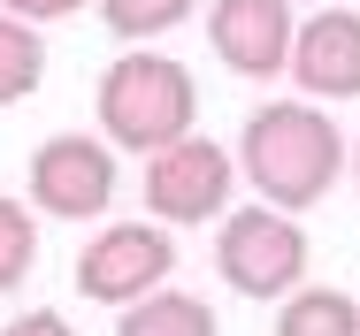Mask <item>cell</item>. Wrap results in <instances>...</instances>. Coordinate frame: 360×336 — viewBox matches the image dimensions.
<instances>
[{"label": "cell", "instance_id": "cell-1", "mask_svg": "<svg viewBox=\"0 0 360 336\" xmlns=\"http://www.w3.org/2000/svg\"><path fill=\"white\" fill-rule=\"evenodd\" d=\"M345 161H353V153H345L338 123H330L322 107H307V100H269V107H253V115H245V137H238L245 184H253L269 206H291V214L322 199Z\"/></svg>", "mask_w": 360, "mask_h": 336}, {"label": "cell", "instance_id": "cell-2", "mask_svg": "<svg viewBox=\"0 0 360 336\" xmlns=\"http://www.w3.org/2000/svg\"><path fill=\"white\" fill-rule=\"evenodd\" d=\"M192 115H200L192 69L169 62V54L131 46L123 62H108V76H100V130H108V145H123V153L176 145V137L192 130Z\"/></svg>", "mask_w": 360, "mask_h": 336}, {"label": "cell", "instance_id": "cell-3", "mask_svg": "<svg viewBox=\"0 0 360 336\" xmlns=\"http://www.w3.org/2000/svg\"><path fill=\"white\" fill-rule=\"evenodd\" d=\"M215 268H222V283L245 290V298H284V290H299V275H307V229L291 222V206L222 214Z\"/></svg>", "mask_w": 360, "mask_h": 336}, {"label": "cell", "instance_id": "cell-4", "mask_svg": "<svg viewBox=\"0 0 360 336\" xmlns=\"http://www.w3.org/2000/svg\"><path fill=\"white\" fill-rule=\"evenodd\" d=\"M176 268V245H169V229L161 222H115V229H100L84 253H77V290L92 298V306H131L146 290H161V275Z\"/></svg>", "mask_w": 360, "mask_h": 336}, {"label": "cell", "instance_id": "cell-5", "mask_svg": "<svg viewBox=\"0 0 360 336\" xmlns=\"http://www.w3.org/2000/svg\"><path fill=\"white\" fill-rule=\"evenodd\" d=\"M108 199H115V153H108V137L62 130L31 153V206L39 214L92 222V214H108Z\"/></svg>", "mask_w": 360, "mask_h": 336}, {"label": "cell", "instance_id": "cell-6", "mask_svg": "<svg viewBox=\"0 0 360 336\" xmlns=\"http://www.w3.org/2000/svg\"><path fill=\"white\" fill-rule=\"evenodd\" d=\"M230 184H238V161L207 145V137H176V145H161V153H146V206L161 214V222H207L230 206Z\"/></svg>", "mask_w": 360, "mask_h": 336}, {"label": "cell", "instance_id": "cell-7", "mask_svg": "<svg viewBox=\"0 0 360 336\" xmlns=\"http://www.w3.org/2000/svg\"><path fill=\"white\" fill-rule=\"evenodd\" d=\"M291 39H299L291 0H215V8H207V46H215V62L238 69V76H253V84H269V76L291 69Z\"/></svg>", "mask_w": 360, "mask_h": 336}, {"label": "cell", "instance_id": "cell-8", "mask_svg": "<svg viewBox=\"0 0 360 336\" xmlns=\"http://www.w3.org/2000/svg\"><path fill=\"white\" fill-rule=\"evenodd\" d=\"M291 76L314 100H360V15L353 8H314V23H299L291 39Z\"/></svg>", "mask_w": 360, "mask_h": 336}, {"label": "cell", "instance_id": "cell-9", "mask_svg": "<svg viewBox=\"0 0 360 336\" xmlns=\"http://www.w3.org/2000/svg\"><path fill=\"white\" fill-rule=\"evenodd\" d=\"M276 336H360V298L330 290V283H299V290H284Z\"/></svg>", "mask_w": 360, "mask_h": 336}, {"label": "cell", "instance_id": "cell-10", "mask_svg": "<svg viewBox=\"0 0 360 336\" xmlns=\"http://www.w3.org/2000/svg\"><path fill=\"white\" fill-rule=\"evenodd\" d=\"M115 336H215V314L192 290H146V298L123 306Z\"/></svg>", "mask_w": 360, "mask_h": 336}, {"label": "cell", "instance_id": "cell-11", "mask_svg": "<svg viewBox=\"0 0 360 336\" xmlns=\"http://www.w3.org/2000/svg\"><path fill=\"white\" fill-rule=\"evenodd\" d=\"M39 76H46V39L31 31V15H8L0 8V107L31 100Z\"/></svg>", "mask_w": 360, "mask_h": 336}, {"label": "cell", "instance_id": "cell-12", "mask_svg": "<svg viewBox=\"0 0 360 336\" xmlns=\"http://www.w3.org/2000/svg\"><path fill=\"white\" fill-rule=\"evenodd\" d=\"M200 0H100V15H108V31L115 39H161V31H176L184 15H192Z\"/></svg>", "mask_w": 360, "mask_h": 336}, {"label": "cell", "instance_id": "cell-13", "mask_svg": "<svg viewBox=\"0 0 360 336\" xmlns=\"http://www.w3.org/2000/svg\"><path fill=\"white\" fill-rule=\"evenodd\" d=\"M39 260V214L15 199H0V290H15Z\"/></svg>", "mask_w": 360, "mask_h": 336}, {"label": "cell", "instance_id": "cell-14", "mask_svg": "<svg viewBox=\"0 0 360 336\" xmlns=\"http://www.w3.org/2000/svg\"><path fill=\"white\" fill-rule=\"evenodd\" d=\"M8 15H31V23H62V15H77L84 0H0Z\"/></svg>", "mask_w": 360, "mask_h": 336}, {"label": "cell", "instance_id": "cell-15", "mask_svg": "<svg viewBox=\"0 0 360 336\" xmlns=\"http://www.w3.org/2000/svg\"><path fill=\"white\" fill-rule=\"evenodd\" d=\"M0 336H77V329L62 321V314H23V321H8Z\"/></svg>", "mask_w": 360, "mask_h": 336}, {"label": "cell", "instance_id": "cell-16", "mask_svg": "<svg viewBox=\"0 0 360 336\" xmlns=\"http://www.w3.org/2000/svg\"><path fill=\"white\" fill-rule=\"evenodd\" d=\"M353 168H360V145H353Z\"/></svg>", "mask_w": 360, "mask_h": 336}, {"label": "cell", "instance_id": "cell-17", "mask_svg": "<svg viewBox=\"0 0 360 336\" xmlns=\"http://www.w3.org/2000/svg\"><path fill=\"white\" fill-rule=\"evenodd\" d=\"M314 8H322V0H314Z\"/></svg>", "mask_w": 360, "mask_h": 336}]
</instances>
